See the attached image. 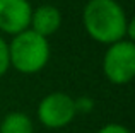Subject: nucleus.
<instances>
[{
    "label": "nucleus",
    "instance_id": "obj_5",
    "mask_svg": "<svg viewBox=\"0 0 135 133\" xmlns=\"http://www.w3.org/2000/svg\"><path fill=\"white\" fill-rule=\"evenodd\" d=\"M31 14L27 0H0V29L14 36L29 29Z\"/></svg>",
    "mask_w": 135,
    "mask_h": 133
},
{
    "label": "nucleus",
    "instance_id": "obj_7",
    "mask_svg": "<svg viewBox=\"0 0 135 133\" xmlns=\"http://www.w3.org/2000/svg\"><path fill=\"white\" fill-rule=\"evenodd\" d=\"M0 133H34V128L24 113H9L2 120Z\"/></svg>",
    "mask_w": 135,
    "mask_h": 133
},
{
    "label": "nucleus",
    "instance_id": "obj_6",
    "mask_svg": "<svg viewBox=\"0 0 135 133\" xmlns=\"http://www.w3.org/2000/svg\"><path fill=\"white\" fill-rule=\"evenodd\" d=\"M60 24H62V14L56 7L50 5V3L40 5L31 14V22H29L31 29L43 38L55 34L58 31Z\"/></svg>",
    "mask_w": 135,
    "mask_h": 133
},
{
    "label": "nucleus",
    "instance_id": "obj_1",
    "mask_svg": "<svg viewBox=\"0 0 135 133\" xmlns=\"http://www.w3.org/2000/svg\"><path fill=\"white\" fill-rule=\"evenodd\" d=\"M82 19L89 36L99 43L113 44L125 39L128 21L116 0H89L84 7Z\"/></svg>",
    "mask_w": 135,
    "mask_h": 133
},
{
    "label": "nucleus",
    "instance_id": "obj_2",
    "mask_svg": "<svg viewBox=\"0 0 135 133\" xmlns=\"http://www.w3.org/2000/svg\"><path fill=\"white\" fill-rule=\"evenodd\" d=\"M50 58L48 39L26 29L16 34L12 43L9 44V60L10 65L22 73H36L46 65Z\"/></svg>",
    "mask_w": 135,
    "mask_h": 133
},
{
    "label": "nucleus",
    "instance_id": "obj_8",
    "mask_svg": "<svg viewBox=\"0 0 135 133\" xmlns=\"http://www.w3.org/2000/svg\"><path fill=\"white\" fill-rule=\"evenodd\" d=\"M10 66V60H9V44L5 43L2 36H0V75L9 70Z\"/></svg>",
    "mask_w": 135,
    "mask_h": 133
},
{
    "label": "nucleus",
    "instance_id": "obj_3",
    "mask_svg": "<svg viewBox=\"0 0 135 133\" xmlns=\"http://www.w3.org/2000/svg\"><path fill=\"white\" fill-rule=\"evenodd\" d=\"M103 72L113 84H127L135 75V44L120 39L109 44L103 58Z\"/></svg>",
    "mask_w": 135,
    "mask_h": 133
},
{
    "label": "nucleus",
    "instance_id": "obj_9",
    "mask_svg": "<svg viewBox=\"0 0 135 133\" xmlns=\"http://www.w3.org/2000/svg\"><path fill=\"white\" fill-rule=\"evenodd\" d=\"M98 133H130V131L127 130L125 126H122V125L111 123V125H106V126H103Z\"/></svg>",
    "mask_w": 135,
    "mask_h": 133
},
{
    "label": "nucleus",
    "instance_id": "obj_4",
    "mask_svg": "<svg viewBox=\"0 0 135 133\" xmlns=\"http://www.w3.org/2000/svg\"><path fill=\"white\" fill-rule=\"evenodd\" d=\"M77 113L75 101L65 92H51L38 106V118L48 128H62L74 120Z\"/></svg>",
    "mask_w": 135,
    "mask_h": 133
}]
</instances>
